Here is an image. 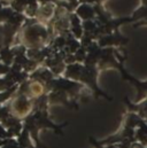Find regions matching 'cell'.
<instances>
[{
	"mask_svg": "<svg viewBox=\"0 0 147 148\" xmlns=\"http://www.w3.org/2000/svg\"><path fill=\"white\" fill-rule=\"evenodd\" d=\"M7 103L10 115L21 121H24L35 110V100L25 93L16 92L13 99Z\"/></svg>",
	"mask_w": 147,
	"mask_h": 148,
	"instance_id": "1",
	"label": "cell"
},
{
	"mask_svg": "<svg viewBox=\"0 0 147 148\" xmlns=\"http://www.w3.org/2000/svg\"><path fill=\"white\" fill-rule=\"evenodd\" d=\"M74 13L84 22V21H94L97 17V13H95V8L94 5L91 3H79L76 9L74 10Z\"/></svg>",
	"mask_w": 147,
	"mask_h": 148,
	"instance_id": "2",
	"label": "cell"
},
{
	"mask_svg": "<svg viewBox=\"0 0 147 148\" xmlns=\"http://www.w3.org/2000/svg\"><path fill=\"white\" fill-rule=\"evenodd\" d=\"M140 6L147 7V0H140Z\"/></svg>",
	"mask_w": 147,
	"mask_h": 148,
	"instance_id": "3",
	"label": "cell"
}]
</instances>
